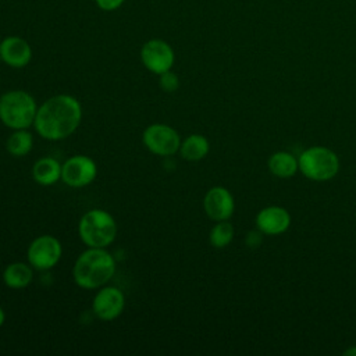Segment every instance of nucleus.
Instances as JSON below:
<instances>
[{
  "mask_svg": "<svg viewBox=\"0 0 356 356\" xmlns=\"http://www.w3.org/2000/svg\"><path fill=\"white\" fill-rule=\"evenodd\" d=\"M232 239H234V227L231 222H228V220L217 221L210 229L209 241L213 248H217V249L225 248L231 243Z\"/></svg>",
  "mask_w": 356,
  "mask_h": 356,
  "instance_id": "nucleus-19",
  "label": "nucleus"
},
{
  "mask_svg": "<svg viewBox=\"0 0 356 356\" xmlns=\"http://www.w3.org/2000/svg\"><path fill=\"white\" fill-rule=\"evenodd\" d=\"M256 224L260 232L267 235H278L289 228L291 216L284 207L268 206L259 211Z\"/></svg>",
  "mask_w": 356,
  "mask_h": 356,
  "instance_id": "nucleus-13",
  "label": "nucleus"
},
{
  "mask_svg": "<svg viewBox=\"0 0 356 356\" xmlns=\"http://www.w3.org/2000/svg\"><path fill=\"white\" fill-rule=\"evenodd\" d=\"M115 273V260L106 248H88L72 267V277L83 289H99L104 286Z\"/></svg>",
  "mask_w": 356,
  "mask_h": 356,
  "instance_id": "nucleus-2",
  "label": "nucleus"
},
{
  "mask_svg": "<svg viewBox=\"0 0 356 356\" xmlns=\"http://www.w3.org/2000/svg\"><path fill=\"white\" fill-rule=\"evenodd\" d=\"M145 68L156 75L170 71L175 63V53L171 44L163 39L153 38L146 40L139 51Z\"/></svg>",
  "mask_w": 356,
  "mask_h": 356,
  "instance_id": "nucleus-7",
  "label": "nucleus"
},
{
  "mask_svg": "<svg viewBox=\"0 0 356 356\" xmlns=\"http://www.w3.org/2000/svg\"><path fill=\"white\" fill-rule=\"evenodd\" d=\"M33 146V136L28 129H13L6 140L7 152L14 157L26 156Z\"/></svg>",
  "mask_w": 356,
  "mask_h": 356,
  "instance_id": "nucleus-18",
  "label": "nucleus"
},
{
  "mask_svg": "<svg viewBox=\"0 0 356 356\" xmlns=\"http://www.w3.org/2000/svg\"><path fill=\"white\" fill-rule=\"evenodd\" d=\"M38 104L25 90H8L0 96V121L10 129H28L33 125Z\"/></svg>",
  "mask_w": 356,
  "mask_h": 356,
  "instance_id": "nucleus-3",
  "label": "nucleus"
},
{
  "mask_svg": "<svg viewBox=\"0 0 356 356\" xmlns=\"http://www.w3.org/2000/svg\"><path fill=\"white\" fill-rule=\"evenodd\" d=\"M97 165L93 159L76 154L63 163L61 181L71 188H82L95 181Z\"/></svg>",
  "mask_w": 356,
  "mask_h": 356,
  "instance_id": "nucleus-9",
  "label": "nucleus"
},
{
  "mask_svg": "<svg viewBox=\"0 0 356 356\" xmlns=\"http://www.w3.org/2000/svg\"><path fill=\"white\" fill-rule=\"evenodd\" d=\"M1 63H3V61H1V57H0V65H1Z\"/></svg>",
  "mask_w": 356,
  "mask_h": 356,
  "instance_id": "nucleus-24",
  "label": "nucleus"
},
{
  "mask_svg": "<svg viewBox=\"0 0 356 356\" xmlns=\"http://www.w3.org/2000/svg\"><path fill=\"white\" fill-rule=\"evenodd\" d=\"M82 120V106L71 95H56L44 100L36 111L35 131L47 140L71 136Z\"/></svg>",
  "mask_w": 356,
  "mask_h": 356,
  "instance_id": "nucleus-1",
  "label": "nucleus"
},
{
  "mask_svg": "<svg viewBox=\"0 0 356 356\" xmlns=\"http://www.w3.org/2000/svg\"><path fill=\"white\" fill-rule=\"evenodd\" d=\"M125 307L124 292L117 286H102L96 292L92 310L95 316L103 321H111L121 316Z\"/></svg>",
  "mask_w": 356,
  "mask_h": 356,
  "instance_id": "nucleus-10",
  "label": "nucleus"
},
{
  "mask_svg": "<svg viewBox=\"0 0 356 356\" xmlns=\"http://www.w3.org/2000/svg\"><path fill=\"white\" fill-rule=\"evenodd\" d=\"M0 42H1V36H0Z\"/></svg>",
  "mask_w": 356,
  "mask_h": 356,
  "instance_id": "nucleus-25",
  "label": "nucleus"
},
{
  "mask_svg": "<svg viewBox=\"0 0 356 356\" xmlns=\"http://www.w3.org/2000/svg\"><path fill=\"white\" fill-rule=\"evenodd\" d=\"M114 217L103 209L88 210L78 222V235L88 248H107L117 236Z\"/></svg>",
  "mask_w": 356,
  "mask_h": 356,
  "instance_id": "nucleus-4",
  "label": "nucleus"
},
{
  "mask_svg": "<svg viewBox=\"0 0 356 356\" xmlns=\"http://www.w3.org/2000/svg\"><path fill=\"white\" fill-rule=\"evenodd\" d=\"M270 171L278 178H291L299 170L298 159L288 152H277L268 159Z\"/></svg>",
  "mask_w": 356,
  "mask_h": 356,
  "instance_id": "nucleus-17",
  "label": "nucleus"
},
{
  "mask_svg": "<svg viewBox=\"0 0 356 356\" xmlns=\"http://www.w3.org/2000/svg\"><path fill=\"white\" fill-rule=\"evenodd\" d=\"M0 57L11 68H22L32 60V47L21 36H6L0 42Z\"/></svg>",
  "mask_w": 356,
  "mask_h": 356,
  "instance_id": "nucleus-12",
  "label": "nucleus"
},
{
  "mask_svg": "<svg viewBox=\"0 0 356 356\" xmlns=\"http://www.w3.org/2000/svg\"><path fill=\"white\" fill-rule=\"evenodd\" d=\"M210 150V143L206 136L200 134H192L186 136L179 146V154L188 161H199L207 156Z\"/></svg>",
  "mask_w": 356,
  "mask_h": 356,
  "instance_id": "nucleus-16",
  "label": "nucleus"
},
{
  "mask_svg": "<svg viewBox=\"0 0 356 356\" xmlns=\"http://www.w3.org/2000/svg\"><path fill=\"white\" fill-rule=\"evenodd\" d=\"M33 280V267L28 263H10L3 271V282L11 289H22Z\"/></svg>",
  "mask_w": 356,
  "mask_h": 356,
  "instance_id": "nucleus-15",
  "label": "nucleus"
},
{
  "mask_svg": "<svg viewBox=\"0 0 356 356\" xmlns=\"http://www.w3.org/2000/svg\"><path fill=\"white\" fill-rule=\"evenodd\" d=\"M159 76V85L164 92H175L179 88V78L171 70L163 72Z\"/></svg>",
  "mask_w": 356,
  "mask_h": 356,
  "instance_id": "nucleus-20",
  "label": "nucleus"
},
{
  "mask_svg": "<svg viewBox=\"0 0 356 356\" xmlns=\"http://www.w3.org/2000/svg\"><path fill=\"white\" fill-rule=\"evenodd\" d=\"M143 145L146 149L156 156H172L179 150L181 136L170 125L165 124H152L142 135Z\"/></svg>",
  "mask_w": 356,
  "mask_h": 356,
  "instance_id": "nucleus-6",
  "label": "nucleus"
},
{
  "mask_svg": "<svg viewBox=\"0 0 356 356\" xmlns=\"http://www.w3.org/2000/svg\"><path fill=\"white\" fill-rule=\"evenodd\" d=\"M125 0H95L96 6L103 11H115L124 4Z\"/></svg>",
  "mask_w": 356,
  "mask_h": 356,
  "instance_id": "nucleus-21",
  "label": "nucleus"
},
{
  "mask_svg": "<svg viewBox=\"0 0 356 356\" xmlns=\"http://www.w3.org/2000/svg\"><path fill=\"white\" fill-rule=\"evenodd\" d=\"M4 321H6V312H4L3 307L0 306V327L4 324Z\"/></svg>",
  "mask_w": 356,
  "mask_h": 356,
  "instance_id": "nucleus-23",
  "label": "nucleus"
},
{
  "mask_svg": "<svg viewBox=\"0 0 356 356\" xmlns=\"http://www.w3.org/2000/svg\"><path fill=\"white\" fill-rule=\"evenodd\" d=\"M63 246L56 236L40 235L35 238L28 246V263L39 271L53 268L61 259Z\"/></svg>",
  "mask_w": 356,
  "mask_h": 356,
  "instance_id": "nucleus-8",
  "label": "nucleus"
},
{
  "mask_svg": "<svg viewBox=\"0 0 356 356\" xmlns=\"http://www.w3.org/2000/svg\"><path fill=\"white\" fill-rule=\"evenodd\" d=\"M298 164L302 174L313 181H328L339 170L338 156L324 146H313L302 152Z\"/></svg>",
  "mask_w": 356,
  "mask_h": 356,
  "instance_id": "nucleus-5",
  "label": "nucleus"
},
{
  "mask_svg": "<svg viewBox=\"0 0 356 356\" xmlns=\"http://www.w3.org/2000/svg\"><path fill=\"white\" fill-rule=\"evenodd\" d=\"M61 167L63 164H60L58 160L46 156L35 161L32 167V177L39 185L49 186L61 179Z\"/></svg>",
  "mask_w": 356,
  "mask_h": 356,
  "instance_id": "nucleus-14",
  "label": "nucleus"
},
{
  "mask_svg": "<svg viewBox=\"0 0 356 356\" xmlns=\"http://www.w3.org/2000/svg\"><path fill=\"white\" fill-rule=\"evenodd\" d=\"M203 209L209 218L214 221H224L234 214L235 202L227 188L213 186L204 195Z\"/></svg>",
  "mask_w": 356,
  "mask_h": 356,
  "instance_id": "nucleus-11",
  "label": "nucleus"
},
{
  "mask_svg": "<svg viewBox=\"0 0 356 356\" xmlns=\"http://www.w3.org/2000/svg\"><path fill=\"white\" fill-rule=\"evenodd\" d=\"M343 353H345V355H349V356H356V346H352V348L346 349Z\"/></svg>",
  "mask_w": 356,
  "mask_h": 356,
  "instance_id": "nucleus-22",
  "label": "nucleus"
}]
</instances>
